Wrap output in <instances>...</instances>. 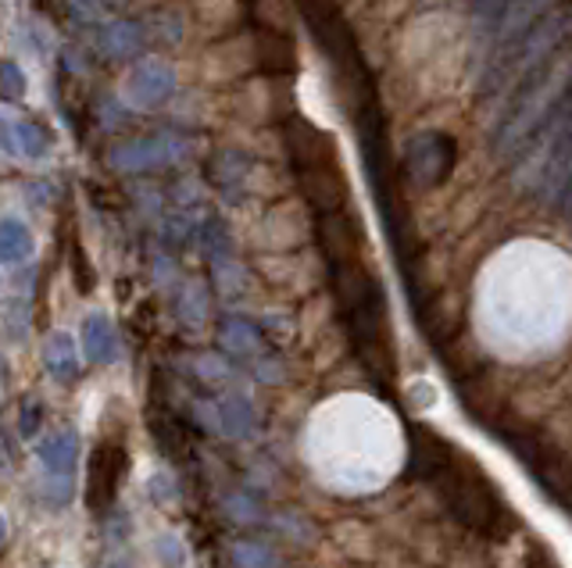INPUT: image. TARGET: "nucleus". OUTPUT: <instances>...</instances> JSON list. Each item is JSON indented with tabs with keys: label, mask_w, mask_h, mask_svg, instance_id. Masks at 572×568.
<instances>
[{
	"label": "nucleus",
	"mask_w": 572,
	"mask_h": 568,
	"mask_svg": "<svg viewBox=\"0 0 572 568\" xmlns=\"http://www.w3.org/2000/svg\"><path fill=\"white\" fill-rule=\"evenodd\" d=\"M333 272V290L336 301H341V312L347 322L351 343L358 347L365 369L373 372L379 383L394 375V354H391V336H386V301H383V286L362 262V254L355 257H341V262H329Z\"/></svg>",
	"instance_id": "obj_1"
},
{
	"label": "nucleus",
	"mask_w": 572,
	"mask_h": 568,
	"mask_svg": "<svg viewBox=\"0 0 572 568\" xmlns=\"http://www.w3.org/2000/svg\"><path fill=\"white\" fill-rule=\"evenodd\" d=\"M565 68H569V50L554 55L541 68H533L526 79H519L515 97L509 100V111L501 115V123L494 129V154L501 161H515L519 154H526L536 136H541L569 79L562 76Z\"/></svg>",
	"instance_id": "obj_2"
},
{
	"label": "nucleus",
	"mask_w": 572,
	"mask_h": 568,
	"mask_svg": "<svg viewBox=\"0 0 572 568\" xmlns=\"http://www.w3.org/2000/svg\"><path fill=\"white\" fill-rule=\"evenodd\" d=\"M569 43H572V0L569 4L548 8L515 43L494 50V58L483 72V94H497L501 86L526 79L533 68H541L554 55L569 50Z\"/></svg>",
	"instance_id": "obj_3"
},
{
	"label": "nucleus",
	"mask_w": 572,
	"mask_h": 568,
	"mask_svg": "<svg viewBox=\"0 0 572 568\" xmlns=\"http://www.w3.org/2000/svg\"><path fill=\"white\" fill-rule=\"evenodd\" d=\"M433 483L441 490L444 505L454 519L469 529L483 532V537H501V532H509V526H515V519H512L515 511L504 508L494 483L462 451L454 454V461L433 479Z\"/></svg>",
	"instance_id": "obj_4"
},
{
	"label": "nucleus",
	"mask_w": 572,
	"mask_h": 568,
	"mask_svg": "<svg viewBox=\"0 0 572 568\" xmlns=\"http://www.w3.org/2000/svg\"><path fill=\"white\" fill-rule=\"evenodd\" d=\"M530 150H536V161H533L536 186L554 189L562 179V168L572 158V68H569V79L562 86L559 105H554L548 126L541 129V136H536Z\"/></svg>",
	"instance_id": "obj_5"
},
{
	"label": "nucleus",
	"mask_w": 572,
	"mask_h": 568,
	"mask_svg": "<svg viewBox=\"0 0 572 568\" xmlns=\"http://www.w3.org/2000/svg\"><path fill=\"white\" fill-rule=\"evenodd\" d=\"M194 140L179 133H155V136H137V140H126L119 147L108 150V165L119 172H158V168H172L194 158Z\"/></svg>",
	"instance_id": "obj_6"
},
{
	"label": "nucleus",
	"mask_w": 572,
	"mask_h": 568,
	"mask_svg": "<svg viewBox=\"0 0 572 568\" xmlns=\"http://www.w3.org/2000/svg\"><path fill=\"white\" fill-rule=\"evenodd\" d=\"M40 469L47 505L65 508L76 493V464H79V437L72 429H58L40 443Z\"/></svg>",
	"instance_id": "obj_7"
},
{
	"label": "nucleus",
	"mask_w": 572,
	"mask_h": 568,
	"mask_svg": "<svg viewBox=\"0 0 572 568\" xmlns=\"http://www.w3.org/2000/svg\"><path fill=\"white\" fill-rule=\"evenodd\" d=\"M454 158H458V147H454L451 136L430 129V133H418L408 140L405 172L418 189H433L451 176Z\"/></svg>",
	"instance_id": "obj_8"
},
{
	"label": "nucleus",
	"mask_w": 572,
	"mask_h": 568,
	"mask_svg": "<svg viewBox=\"0 0 572 568\" xmlns=\"http://www.w3.org/2000/svg\"><path fill=\"white\" fill-rule=\"evenodd\" d=\"M129 469V458H126V447L119 440H100L90 461H87V505L90 511H108L119 497V487L126 479Z\"/></svg>",
	"instance_id": "obj_9"
},
{
	"label": "nucleus",
	"mask_w": 572,
	"mask_h": 568,
	"mask_svg": "<svg viewBox=\"0 0 572 568\" xmlns=\"http://www.w3.org/2000/svg\"><path fill=\"white\" fill-rule=\"evenodd\" d=\"M176 94V68L161 58H144L126 79V100L137 108H158Z\"/></svg>",
	"instance_id": "obj_10"
},
{
	"label": "nucleus",
	"mask_w": 572,
	"mask_h": 568,
	"mask_svg": "<svg viewBox=\"0 0 572 568\" xmlns=\"http://www.w3.org/2000/svg\"><path fill=\"white\" fill-rule=\"evenodd\" d=\"M286 147H290V161L297 172L341 165L336 161L333 140L318 126H312L308 118H290V123H286Z\"/></svg>",
	"instance_id": "obj_11"
},
{
	"label": "nucleus",
	"mask_w": 572,
	"mask_h": 568,
	"mask_svg": "<svg viewBox=\"0 0 572 568\" xmlns=\"http://www.w3.org/2000/svg\"><path fill=\"white\" fill-rule=\"evenodd\" d=\"M454 454H458V447H451L444 437H436L433 429L412 425V464H408V472L415 479H430V483H433V479L454 461Z\"/></svg>",
	"instance_id": "obj_12"
},
{
	"label": "nucleus",
	"mask_w": 572,
	"mask_h": 568,
	"mask_svg": "<svg viewBox=\"0 0 572 568\" xmlns=\"http://www.w3.org/2000/svg\"><path fill=\"white\" fill-rule=\"evenodd\" d=\"M300 189L305 197L318 208V215H329V212H344L347 204V179L341 165H326V168H305L297 172Z\"/></svg>",
	"instance_id": "obj_13"
},
{
	"label": "nucleus",
	"mask_w": 572,
	"mask_h": 568,
	"mask_svg": "<svg viewBox=\"0 0 572 568\" xmlns=\"http://www.w3.org/2000/svg\"><path fill=\"white\" fill-rule=\"evenodd\" d=\"M144 43H147V26L137 19H115L100 29V37H97L100 55L108 61H126L132 55H140Z\"/></svg>",
	"instance_id": "obj_14"
},
{
	"label": "nucleus",
	"mask_w": 572,
	"mask_h": 568,
	"mask_svg": "<svg viewBox=\"0 0 572 568\" xmlns=\"http://www.w3.org/2000/svg\"><path fill=\"white\" fill-rule=\"evenodd\" d=\"M82 354L93 365H111L119 358V336H115V325L105 315H87L82 319Z\"/></svg>",
	"instance_id": "obj_15"
},
{
	"label": "nucleus",
	"mask_w": 572,
	"mask_h": 568,
	"mask_svg": "<svg viewBox=\"0 0 572 568\" xmlns=\"http://www.w3.org/2000/svg\"><path fill=\"white\" fill-rule=\"evenodd\" d=\"M4 140H8V150H14V154H22L26 161H37V158H43V154L50 150V136H47V129L40 126V123H32V118H8L4 123Z\"/></svg>",
	"instance_id": "obj_16"
},
{
	"label": "nucleus",
	"mask_w": 572,
	"mask_h": 568,
	"mask_svg": "<svg viewBox=\"0 0 572 568\" xmlns=\"http://www.w3.org/2000/svg\"><path fill=\"white\" fill-rule=\"evenodd\" d=\"M247 172H250V161L244 158V154H237V150H223L211 161V179L218 186V194L229 197V200H240L244 197Z\"/></svg>",
	"instance_id": "obj_17"
},
{
	"label": "nucleus",
	"mask_w": 572,
	"mask_h": 568,
	"mask_svg": "<svg viewBox=\"0 0 572 568\" xmlns=\"http://www.w3.org/2000/svg\"><path fill=\"white\" fill-rule=\"evenodd\" d=\"M43 365L47 372L58 379V383H72L79 375V354H76V343L69 333H50L43 343Z\"/></svg>",
	"instance_id": "obj_18"
},
{
	"label": "nucleus",
	"mask_w": 572,
	"mask_h": 568,
	"mask_svg": "<svg viewBox=\"0 0 572 568\" xmlns=\"http://www.w3.org/2000/svg\"><path fill=\"white\" fill-rule=\"evenodd\" d=\"M218 343H223V351L244 358L262 347V333L247 319L229 315V319H223V325H218Z\"/></svg>",
	"instance_id": "obj_19"
},
{
	"label": "nucleus",
	"mask_w": 572,
	"mask_h": 568,
	"mask_svg": "<svg viewBox=\"0 0 572 568\" xmlns=\"http://www.w3.org/2000/svg\"><path fill=\"white\" fill-rule=\"evenodd\" d=\"M32 247L37 244H32V233H29L26 222L8 215L4 226H0V257H4L8 265H22L32 257Z\"/></svg>",
	"instance_id": "obj_20"
},
{
	"label": "nucleus",
	"mask_w": 572,
	"mask_h": 568,
	"mask_svg": "<svg viewBox=\"0 0 572 568\" xmlns=\"http://www.w3.org/2000/svg\"><path fill=\"white\" fill-rule=\"evenodd\" d=\"M215 411H218V429L226 437H247L250 425H255V411H250L244 398H223Z\"/></svg>",
	"instance_id": "obj_21"
},
{
	"label": "nucleus",
	"mask_w": 572,
	"mask_h": 568,
	"mask_svg": "<svg viewBox=\"0 0 572 568\" xmlns=\"http://www.w3.org/2000/svg\"><path fill=\"white\" fill-rule=\"evenodd\" d=\"M208 315V297H205V290H200L197 283H187V290H183V297H179V319L187 322V325H200Z\"/></svg>",
	"instance_id": "obj_22"
},
{
	"label": "nucleus",
	"mask_w": 572,
	"mask_h": 568,
	"mask_svg": "<svg viewBox=\"0 0 572 568\" xmlns=\"http://www.w3.org/2000/svg\"><path fill=\"white\" fill-rule=\"evenodd\" d=\"M233 565L237 568H276V558L265 543H233Z\"/></svg>",
	"instance_id": "obj_23"
},
{
	"label": "nucleus",
	"mask_w": 572,
	"mask_h": 568,
	"mask_svg": "<svg viewBox=\"0 0 572 568\" xmlns=\"http://www.w3.org/2000/svg\"><path fill=\"white\" fill-rule=\"evenodd\" d=\"M4 330L8 340H22L29 333V301H8V312H4Z\"/></svg>",
	"instance_id": "obj_24"
},
{
	"label": "nucleus",
	"mask_w": 572,
	"mask_h": 568,
	"mask_svg": "<svg viewBox=\"0 0 572 568\" xmlns=\"http://www.w3.org/2000/svg\"><path fill=\"white\" fill-rule=\"evenodd\" d=\"M0 72H4V76H0V90H4V97L8 100H19V97H26V72H22V68H19V61H4V68H0Z\"/></svg>",
	"instance_id": "obj_25"
},
{
	"label": "nucleus",
	"mask_w": 572,
	"mask_h": 568,
	"mask_svg": "<svg viewBox=\"0 0 572 568\" xmlns=\"http://www.w3.org/2000/svg\"><path fill=\"white\" fill-rule=\"evenodd\" d=\"M554 204H559V212H562L565 218H572V158H569V165L562 168L559 186H554Z\"/></svg>",
	"instance_id": "obj_26"
},
{
	"label": "nucleus",
	"mask_w": 572,
	"mask_h": 568,
	"mask_svg": "<svg viewBox=\"0 0 572 568\" xmlns=\"http://www.w3.org/2000/svg\"><path fill=\"white\" fill-rule=\"evenodd\" d=\"M72 280H76V286L82 290V294H90V290H93V268H90L87 254H82L79 247L72 251Z\"/></svg>",
	"instance_id": "obj_27"
},
{
	"label": "nucleus",
	"mask_w": 572,
	"mask_h": 568,
	"mask_svg": "<svg viewBox=\"0 0 572 568\" xmlns=\"http://www.w3.org/2000/svg\"><path fill=\"white\" fill-rule=\"evenodd\" d=\"M40 419H43V408L29 398V401L22 404V415H19V429H22V437H37Z\"/></svg>",
	"instance_id": "obj_28"
},
{
	"label": "nucleus",
	"mask_w": 572,
	"mask_h": 568,
	"mask_svg": "<svg viewBox=\"0 0 572 568\" xmlns=\"http://www.w3.org/2000/svg\"><path fill=\"white\" fill-rule=\"evenodd\" d=\"M158 558L168 565V568H183V561H187V555H183V547L176 537H161L158 540Z\"/></svg>",
	"instance_id": "obj_29"
}]
</instances>
